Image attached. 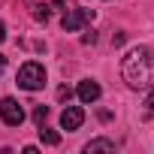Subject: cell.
<instances>
[{
  "mask_svg": "<svg viewBox=\"0 0 154 154\" xmlns=\"http://www.w3.org/2000/svg\"><path fill=\"white\" fill-rule=\"evenodd\" d=\"M121 75L133 91H151L154 88V48H130L121 60Z\"/></svg>",
  "mask_w": 154,
  "mask_h": 154,
  "instance_id": "obj_1",
  "label": "cell"
},
{
  "mask_svg": "<svg viewBox=\"0 0 154 154\" xmlns=\"http://www.w3.org/2000/svg\"><path fill=\"white\" fill-rule=\"evenodd\" d=\"M15 82H18V88H24V91H39V88L45 85V69H42V63L27 60V63L18 69Z\"/></svg>",
  "mask_w": 154,
  "mask_h": 154,
  "instance_id": "obj_2",
  "label": "cell"
},
{
  "mask_svg": "<svg viewBox=\"0 0 154 154\" xmlns=\"http://www.w3.org/2000/svg\"><path fill=\"white\" fill-rule=\"evenodd\" d=\"M0 118H3V124H9V127H18V124L24 121L21 103L12 100V97H3V100H0Z\"/></svg>",
  "mask_w": 154,
  "mask_h": 154,
  "instance_id": "obj_3",
  "label": "cell"
},
{
  "mask_svg": "<svg viewBox=\"0 0 154 154\" xmlns=\"http://www.w3.org/2000/svg\"><path fill=\"white\" fill-rule=\"evenodd\" d=\"M91 18H94V9H85V6H82V9H69V12L60 18V27H63V30H79V27H85Z\"/></svg>",
  "mask_w": 154,
  "mask_h": 154,
  "instance_id": "obj_4",
  "label": "cell"
},
{
  "mask_svg": "<svg viewBox=\"0 0 154 154\" xmlns=\"http://www.w3.org/2000/svg\"><path fill=\"white\" fill-rule=\"evenodd\" d=\"M82 124H85V109L82 106H66L60 112V127L63 130H79Z\"/></svg>",
  "mask_w": 154,
  "mask_h": 154,
  "instance_id": "obj_5",
  "label": "cell"
},
{
  "mask_svg": "<svg viewBox=\"0 0 154 154\" xmlns=\"http://www.w3.org/2000/svg\"><path fill=\"white\" fill-rule=\"evenodd\" d=\"M79 100L88 106V103H97L100 100V85L97 82H91V79H85L82 85H79Z\"/></svg>",
  "mask_w": 154,
  "mask_h": 154,
  "instance_id": "obj_6",
  "label": "cell"
},
{
  "mask_svg": "<svg viewBox=\"0 0 154 154\" xmlns=\"http://www.w3.org/2000/svg\"><path fill=\"white\" fill-rule=\"evenodd\" d=\"M85 151H88V154H94V151H115V142H112V139H91V142L85 145Z\"/></svg>",
  "mask_w": 154,
  "mask_h": 154,
  "instance_id": "obj_7",
  "label": "cell"
},
{
  "mask_svg": "<svg viewBox=\"0 0 154 154\" xmlns=\"http://www.w3.org/2000/svg\"><path fill=\"white\" fill-rule=\"evenodd\" d=\"M39 139H42L45 145H60V133H57V130H48V127L39 130Z\"/></svg>",
  "mask_w": 154,
  "mask_h": 154,
  "instance_id": "obj_8",
  "label": "cell"
},
{
  "mask_svg": "<svg viewBox=\"0 0 154 154\" xmlns=\"http://www.w3.org/2000/svg\"><path fill=\"white\" fill-rule=\"evenodd\" d=\"M30 9H33V18H36V21H42V24H45V21H48V15H51V12H48V6H30Z\"/></svg>",
  "mask_w": 154,
  "mask_h": 154,
  "instance_id": "obj_9",
  "label": "cell"
},
{
  "mask_svg": "<svg viewBox=\"0 0 154 154\" xmlns=\"http://www.w3.org/2000/svg\"><path fill=\"white\" fill-rule=\"evenodd\" d=\"M45 118H48V106H36V109H33V121H36V124H42Z\"/></svg>",
  "mask_w": 154,
  "mask_h": 154,
  "instance_id": "obj_10",
  "label": "cell"
},
{
  "mask_svg": "<svg viewBox=\"0 0 154 154\" xmlns=\"http://www.w3.org/2000/svg\"><path fill=\"white\" fill-rule=\"evenodd\" d=\"M82 42H85V45H91V42H97V33H94V30H88V33L82 36Z\"/></svg>",
  "mask_w": 154,
  "mask_h": 154,
  "instance_id": "obj_11",
  "label": "cell"
},
{
  "mask_svg": "<svg viewBox=\"0 0 154 154\" xmlns=\"http://www.w3.org/2000/svg\"><path fill=\"white\" fill-rule=\"evenodd\" d=\"M69 94H72V91H69V88H66V85H63V88H60V91H57V97H60V100H69Z\"/></svg>",
  "mask_w": 154,
  "mask_h": 154,
  "instance_id": "obj_12",
  "label": "cell"
},
{
  "mask_svg": "<svg viewBox=\"0 0 154 154\" xmlns=\"http://www.w3.org/2000/svg\"><path fill=\"white\" fill-rule=\"evenodd\" d=\"M148 109L154 112V88H151V94H148Z\"/></svg>",
  "mask_w": 154,
  "mask_h": 154,
  "instance_id": "obj_13",
  "label": "cell"
},
{
  "mask_svg": "<svg viewBox=\"0 0 154 154\" xmlns=\"http://www.w3.org/2000/svg\"><path fill=\"white\" fill-rule=\"evenodd\" d=\"M3 39H6V27H3V21H0V45H3Z\"/></svg>",
  "mask_w": 154,
  "mask_h": 154,
  "instance_id": "obj_14",
  "label": "cell"
},
{
  "mask_svg": "<svg viewBox=\"0 0 154 154\" xmlns=\"http://www.w3.org/2000/svg\"><path fill=\"white\" fill-rule=\"evenodd\" d=\"M3 69H6V57L0 54V75H3Z\"/></svg>",
  "mask_w": 154,
  "mask_h": 154,
  "instance_id": "obj_15",
  "label": "cell"
}]
</instances>
